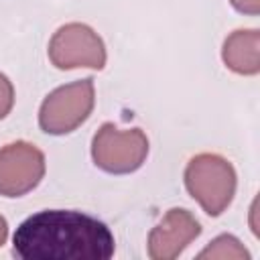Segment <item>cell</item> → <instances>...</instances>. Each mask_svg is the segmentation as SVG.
Returning <instances> with one entry per match:
<instances>
[{"instance_id": "obj_1", "label": "cell", "mask_w": 260, "mask_h": 260, "mask_svg": "<svg viewBox=\"0 0 260 260\" xmlns=\"http://www.w3.org/2000/svg\"><path fill=\"white\" fill-rule=\"evenodd\" d=\"M114 250L110 228L75 209L32 213L12 236V252L22 260H108Z\"/></svg>"}, {"instance_id": "obj_2", "label": "cell", "mask_w": 260, "mask_h": 260, "mask_svg": "<svg viewBox=\"0 0 260 260\" xmlns=\"http://www.w3.org/2000/svg\"><path fill=\"white\" fill-rule=\"evenodd\" d=\"M187 193L209 217H219L234 201L238 175L234 165L215 152L195 154L183 173Z\"/></svg>"}, {"instance_id": "obj_3", "label": "cell", "mask_w": 260, "mask_h": 260, "mask_svg": "<svg viewBox=\"0 0 260 260\" xmlns=\"http://www.w3.org/2000/svg\"><path fill=\"white\" fill-rule=\"evenodd\" d=\"M93 106L95 85L91 77L65 83L43 100L39 108V126L53 136L69 134L91 116Z\"/></svg>"}, {"instance_id": "obj_4", "label": "cell", "mask_w": 260, "mask_h": 260, "mask_svg": "<svg viewBox=\"0 0 260 260\" xmlns=\"http://www.w3.org/2000/svg\"><path fill=\"white\" fill-rule=\"evenodd\" d=\"M148 156V138L140 128L120 130L104 122L91 138V158L98 169L110 175H130L138 171Z\"/></svg>"}, {"instance_id": "obj_5", "label": "cell", "mask_w": 260, "mask_h": 260, "mask_svg": "<svg viewBox=\"0 0 260 260\" xmlns=\"http://www.w3.org/2000/svg\"><path fill=\"white\" fill-rule=\"evenodd\" d=\"M49 61L57 69H104L108 61L102 37L83 22H67L59 26L49 41Z\"/></svg>"}, {"instance_id": "obj_6", "label": "cell", "mask_w": 260, "mask_h": 260, "mask_svg": "<svg viewBox=\"0 0 260 260\" xmlns=\"http://www.w3.org/2000/svg\"><path fill=\"white\" fill-rule=\"evenodd\" d=\"M45 154L26 140H14L0 148V195L22 197L43 181Z\"/></svg>"}, {"instance_id": "obj_7", "label": "cell", "mask_w": 260, "mask_h": 260, "mask_svg": "<svg viewBox=\"0 0 260 260\" xmlns=\"http://www.w3.org/2000/svg\"><path fill=\"white\" fill-rule=\"evenodd\" d=\"M201 234V223L195 215L183 207H173L165 217L150 230L146 250L152 260H173L183 254V250L197 240Z\"/></svg>"}, {"instance_id": "obj_8", "label": "cell", "mask_w": 260, "mask_h": 260, "mask_svg": "<svg viewBox=\"0 0 260 260\" xmlns=\"http://www.w3.org/2000/svg\"><path fill=\"white\" fill-rule=\"evenodd\" d=\"M225 67L238 75H258L260 71V30L238 28L221 47Z\"/></svg>"}, {"instance_id": "obj_9", "label": "cell", "mask_w": 260, "mask_h": 260, "mask_svg": "<svg viewBox=\"0 0 260 260\" xmlns=\"http://www.w3.org/2000/svg\"><path fill=\"white\" fill-rule=\"evenodd\" d=\"M197 258H221V260H250V252L244 248V244L232 236V234H221L215 240H211L199 254Z\"/></svg>"}, {"instance_id": "obj_10", "label": "cell", "mask_w": 260, "mask_h": 260, "mask_svg": "<svg viewBox=\"0 0 260 260\" xmlns=\"http://www.w3.org/2000/svg\"><path fill=\"white\" fill-rule=\"evenodd\" d=\"M14 106V85L12 81L0 73V120H4Z\"/></svg>"}, {"instance_id": "obj_11", "label": "cell", "mask_w": 260, "mask_h": 260, "mask_svg": "<svg viewBox=\"0 0 260 260\" xmlns=\"http://www.w3.org/2000/svg\"><path fill=\"white\" fill-rule=\"evenodd\" d=\"M232 6L242 12V14H248V16H256L260 12V0H230Z\"/></svg>"}, {"instance_id": "obj_12", "label": "cell", "mask_w": 260, "mask_h": 260, "mask_svg": "<svg viewBox=\"0 0 260 260\" xmlns=\"http://www.w3.org/2000/svg\"><path fill=\"white\" fill-rule=\"evenodd\" d=\"M6 240H8V221L0 215V248L6 244Z\"/></svg>"}]
</instances>
